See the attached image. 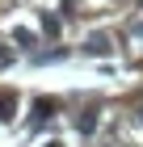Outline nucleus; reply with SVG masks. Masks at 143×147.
<instances>
[{"label":"nucleus","mask_w":143,"mask_h":147,"mask_svg":"<svg viewBox=\"0 0 143 147\" xmlns=\"http://www.w3.org/2000/svg\"><path fill=\"white\" fill-rule=\"evenodd\" d=\"M46 113H55V101H46V97L34 101V118H46Z\"/></svg>","instance_id":"7ed1b4c3"},{"label":"nucleus","mask_w":143,"mask_h":147,"mask_svg":"<svg viewBox=\"0 0 143 147\" xmlns=\"http://www.w3.org/2000/svg\"><path fill=\"white\" fill-rule=\"evenodd\" d=\"M76 126H80V130H84V135H88V130L97 126V113H93V109H88V113H80V122H76Z\"/></svg>","instance_id":"20e7f679"},{"label":"nucleus","mask_w":143,"mask_h":147,"mask_svg":"<svg viewBox=\"0 0 143 147\" xmlns=\"http://www.w3.org/2000/svg\"><path fill=\"white\" fill-rule=\"evenodd\" d=\"M84 51H88V55H110V38H105V34H93L84 42Z\"/></svg>","instance_id":"f257e3e1"},{"label":"nucleus","mask_w":143,"mask_h":147,"mask_svg":"<svg viewBox=\"0 0 143 147\" xmlns=\"http://www.w3.org/2000/svg\"><path fill=\"white\" fill-rule=\"evenodd\" d=\"M17 109V101H13V92H0V122L9 118V113Z\"/></svg>","instance_id":"f03ea898"},{"label":"nucleus","mask_w":143,"mask_h":147,"mask_svg":"<svg viewBox=\"0 0 143 147\" xmlns=\"http://www.w3.org/2000/svg\"><path fill=\"white\" fill-rule=\"evenodd\" d=\"M42 30H46V34H59V17H51V13H46V17H42Z\"/></svg>","instance_id":"39448f33"},{"label":"nucleus","mask_w":143,"mask_h":147,"mask_svg":"<svg viewBox=\"0 0 143 147\" xmlns=\"http://www.w3.org/2000/svg\"><path fill=\"white\" fill-rule=\"evenodd\" d=\"M51 147H59V143H51Z\"/></svg>","instance_id":"0eeeda50"},{"label":"nucleus","mask_w":143,"mask_h":147,"mask_svg":"<svg viewBox=\"0 0 143 147\" xmlns=\"http://www.w3.org/2000/svg\"><path fill=\"white\" fill-rule=\"evenodd\" d=\"M13 38H17V42H21V46H34V34H30V30H17V34H13Z\"/></svg>","instance_id":"423d86ee"}]
</instances>
